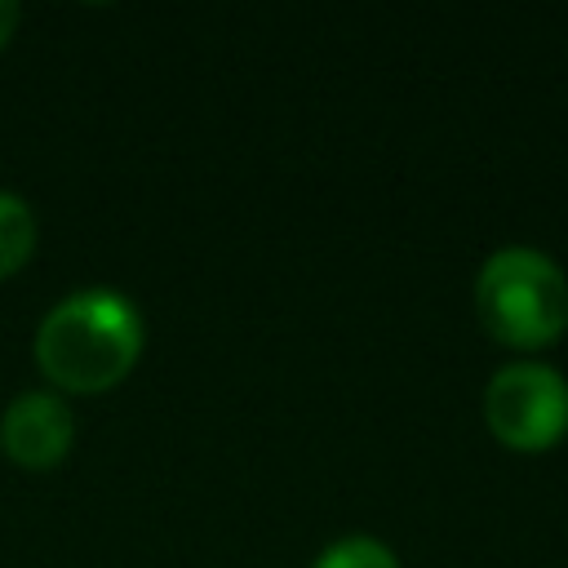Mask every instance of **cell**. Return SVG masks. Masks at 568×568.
I'll list each match as a JSON object with an SVG mask.
<instances>
[{"instance_id": "cell-4", "label": "cell", "mask_w": 568, "mask_h": 568, "mask_svg": "<svg viewBox=\"0 0 568 568\" xmlns=\"http://www.w3.org/2000/svg\"><path fill=\"white\" fill-rule=\"evenodd\" d=\"M75 435L71 408L53 395V390H27L18 399H9L4 417H0V444L4 453L27 466V470H49L67 457Z\"/></svg>"}, {"instance_id": "cell-6", "label": "cell", "mask_w": 568, "mask_h": 568, "mask_svg": "<svg viewBox=\"0 0 568 568\" xmlns=\"http://www.w3.org/2000/svg\"><path fill=\"white\" fill-rule=\"evenodd\" d=\"M315 568H399V559L373 537H342L315 559Z\"/></svg>"}, {"instance_id": "cell-2", "label": "cell", "mask_w": 568, "mask_h": 568, "mask_svg": "<svg viewBox=\"0 0 568 568\" xmlns=\"http://www.w3.org/2000/svg\"><path fill=\"white\" fill-rule=\"evenodd\" d=\"M479 324L519 351L546 346L568 324V284L564 271L537 248H497L475 280Z\"/></svg>"}, {"instance_id": "cell-3", "label": "cell", "mask_w": 568, "mask_h": 568, "mask_svg": "<svg viewBox=\"0 0 568 568\" xmlns=\"http://www.w3.org/2000/svg\"><path fill=\"white\" fill-rule=\"evenodd\" d=\"M484 422L510 448H550L568 430V382L550 364H506L484 390Z\"/></svg>"}, {"instance_id": "cell-1", "label": "cell", "mask_w": 568, "mask_h": 568, "mask_svg": "<svg viewBox=\"0 0 568 568\" xmlns=\"http://www.w3.org/2000/svg\"><path fill=\"white\" fill-rule=\"evenodd\" d=\"M142 351V320L133 302L106 288H84L62 297L36 333V364L62 390H106L115 386Z\"/></svg>"}, {"instance_id": "cell-5", "label": "cell", "mask_w": 568, "mask_h": 568, "mask_svg": "<svg viewBox=\"0 0 568 568\" xmlns=\"http://www.w3.org/2000/svg\"><path fill=\"white\" fill-rule=\"evenodd\" d=\"M36 248V217L27 209V200L0 191V280L13 275Z\"/></svg>"}, {"instance_id": "cell-7", "label": "cell", "mask_w": 568, "mask_h": 568, "mask_svg": "<svg viewBox=\"0 0 568 568\" xmlns=\"http://www.w3.org/2000/svg\"><path fill=\"white\" fill-rule=\"evenodd\" d=\"M18 18H22V9L13 4V0H0V44L13 36V27H18Z\"/></svg>"}]
</instances>
